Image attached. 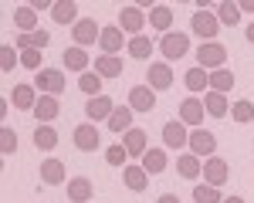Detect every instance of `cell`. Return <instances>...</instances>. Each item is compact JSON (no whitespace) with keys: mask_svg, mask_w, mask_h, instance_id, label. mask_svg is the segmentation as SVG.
I'll use <instances>...</instances> for the list:
<instances>
[{"mask_svg":"<svg viewBox=\"0 0 254 203\" xmlns=\"http://www.w3.org/2000/svg\"><path fill=\"white\" fill-rule=\"evenodd\" d=\"M92 180H85V176H75V180H68V200L71 203H88L92 200Z\"/></svg>","mask_w":254,"mask_h":203,"instance_id":"ac0fdd59","label":"cell"},{"mask_svg":"<svg viewBox=\"0 0 254 203\" xmlns=\"http://www.w3.org/2000/svg\"><path fill=\"white\" fill-rule=\"evenodd\" d=\"M112 112H116V102L109 99V95H98V99H88V102H85V115H88L92 122L112 119Z\"/></svg>","mask_w":254,"mask_h":203,"instance_id":"7c38bea8","label":"cell"},{"mask_svg":"<svg viewBox=\"0 0 254 203\" xmlns=\"http://www.w3.org/2000/svg\"><path fill=\"white\" fill-rule=\"evenodd\" d=\"M78 88L88 95V99H98V92H102V75H95V71H85L78 78Z\"/></svg>","mask_w":254,"mask_h":203,"instance_id":"d590c367","label":"cell"},{"mask_svg":"<svg viewBox=\"0 0 254 203\" xmlns=\"http://www.w3.org/2000/svg\"><path fill=\"white\" fill-rule=\"evenodd\" d=\"M41 183L61 186V183H64V162L61 159H44L41 162Z\"/></svg>","mask_w":254,"mask_h":203,"instance_id":"e0dca14e","label":"cell"},{"mask_svg":"<svg viewBox=\"0 0 254 203\" xmlns=\"http://www.w3.org/2000/svg\"><path fill=\"white\" fill-rule=\"evenodd\" d=\"M31 7H34V10H51V7H55V3H48V0H34V3H31Z\"/></svg>","mask_w":254,"mask_h":203,"instance_id":"ee69618b","label":"cell"},{"mask_svg":"<svg viewBox=\"0 0 254 203\" xmlns=\"http://www.w3.org/2000/svg\"><path fill=\"white\" fill-rule=\"evenodd\" d=\"M14 24H17V31H24V34L38 31V27H34V24H38V10H34L31 3H24V7H17V10H14Z\"/></svg>","mask_w":254,"mask_h":203,"instance_id":"4316f807","label":"cell"},{"mask_svg":"<svg viewBox=\"0 0 254 203\" xmlns=\"http://www.w3.org/2000/svg\"><path fill=\"white\" fill-rule=\"evenodd\" d=\"M231 115H234L237 122H251L254 119V102H248V99L234 102V105H231Z\"/></svg>","mask_w":254,"mask_h":203,"instance_id":"ab89813d","label":"cell"},{"mask_svg":"<svg viewBox=\"0 0 254 203\" xmlns=\"http://www.w3.org/2000/svg\"><path fill=\"white\" fill-rule=\"evenodd\" d=\"M203 108H207V115H210V119H224V115L231 112V105H227V95H220V92H207V99H203Z\"/></svg>","mask_w":254,"mask_h":203,"instance_id":"484cf974","label":"cell"},{"mask_svg":"<svg viewBox=\"0 0 254 203\" xmlns=\"http://www.w3.org/2000/svg\"><path fill=\"white\" fill-rule=\"evenodd\" d=\"M248 41H251V44H254V20H251V24H248Z\"/></svg>","mask_w":254,"mask_h":203,"instance_id":"7dc6e473","label":"cell"},{"mask_svg":"<svg viewBox=\"0 0 254 203\" xmlns=\"http://www.w3.org/2000/svg\"><path fill=\"white\" fill-rule=\"evenodd\" d=\"M176 173H180L183 180H196V176H203V162H200V156L187 152V156L176 159Z\"/></svg>","mask_w":254,"mask_h":203,"instance_id":"d6986e66","label":"cell"},{"mask_svg":"<svg viewBox=\"0 0 254 203\" xmlns=\"http://www.w3.org/2000/svg\"><path fill=\"white\" fill-rule=\"evenodd\" d=\"M214 149H217V139H214V132H207V129H193L190 132V152L193 156H214Z\"/></svg>","mask_w":254,"mask_h":203,"instance_id":"8fae6325","label":"cell"},{"mask_svg":"<svg viewBox=\"0 0 254 203\" xmlns=\"http://www.w3.org/2000/svg\"><path fill=\"white\" fill-rule=\"evenodd\" d=\"M0 149H3V156L17 152V132H14V129H7V125H3V132H0Z\"/></svg>","mask_w":254,"mask_h":203,"instance_id":"60d3db41","label":"cell"},{"mask_svg":"<svg viewBox=\"0 0 254 203\" xmlns=\"http://www.w3.org/2000/svg\"><path fill=\"white\" fill-rule=\"evenodd\" d=\"M20 64H24V68H31V71H41V51H38V48L20 51Z\"/></svg>","mask_w":254,"mask_h":203,"instance_id":"7bdbcfd3","label":"cell"},{"mask_svg":"<svg viewBox=\"0 0 254 203\" xmlns=\"http://www.w3.org/2000/svg\"><path fill=\"white\" fill-rule=\"evenodd\" d=\"M17 48H10V44H3V48H0V68H3V71H10V68H17Z\"/></svg>","mask_w":254,"mask_h":203,"instance_id":"b9f144b4","label":"cell"},{"mask_svg":"<svg viewBox=\"0 0 254 203\" xmlns=\"http://www.w3.org/2000/svg\"><path fill=\"white\" fill-rule=\"evenodd\" d=\"M71 139H75V146H78L81 152H95L98 142H102V136H98V129L92 125V122H85V125H75Z\"/></svg>","mask_w":254,"mask_h":203,"instance_id":"9c48e42d","label":"cell"},{"mask_svg":"<svg viewBox=\"0 0 254 203\" xmlns=\"http://www.w3.org/2000/svg\"><path fill=\"white\" fill-rule=\"evenodd\" d=\"M105 159L112 162V166H122V169H126V166H129V152H126V146H122V142H116V146H109V149H105Z\"/></svg>","mask_w":254,"mask_h":203,"instance_id":"f35d334b","label":"cell"},{"mask_svg":"<svg viewBox=\"0 0 254 203\" xmlns=\"http://www.w3.org/2000/svg\"><path fill=\"white\" fill-rule=\"evenodd\" d=\"M217 20H220V24H231V27H237V20H241V3H234V0L217 3Z\"/></svg>","mask_w":254,"mask_h":203,"instance_id":"1f68e13d","label":"cell"},{"mask_svg":"<svg viewBox=\"0 0 254 203\" xmlns=\"http://www.w3.org/2000/svg\"><path fill=\"white\" fill-rule=\"evenodd\" d=\"M129 108H132V112H153V108H156V92H153L149 85L129 88Z\"/></svg>","mask_w":254,"mask_h":203,"instance_id":"ba28073f","label":"cell"},{"mask_svg":"<svg viewBox=\"0 0 254 203\" xmlns=\"http://www.w3.org/2000/svg\"><path fill=\"white\" fill-rule=\"evenodd\" d=\"M38 99L41 95H34V85H14V88H10V102H14L17 108H31V112H34Z\"/></svg>","mask_w":254,"mask_h":203,"instance_id":"ffe728a7","label":"cell"},{"mask_svg":"<svg viewBox=\"0 0 254 203\" xmlns=\"http://www.w3.org/2000/svg\"><path fill=\"white\" fill-rule=\"evenodd\" d=\"M159 51H163L170 61H180L187 51H190V38H187V34H173V31H170V34H163V41H159Z\"/></svg>","mask_w":254,"mask_h":203,"instance_id":"8992f818","label":"cell"},{"mask_svg":"<svg viewBox=\"0 0 254 203\" xmlns=\"http://www.w3.org/2000/svg\"><path fill=\"white\" fill-rule=\"evenodd\" d=\"M129 122H132V108H129V105H116V112H112V119H109V129L126 136V132L132 129Z\"/></svg>","mask_w":254,"mask_h":203,"instance_id":"f1b7e54d","label":"cell"},{"mask_svg":"<svg viewBox=\"0 0 254 203\" xmlns=\"http://www.w3.org/2000/svg\"><path fill=\"white\" fill-rule=\"evenodd\" d=\"M119 27L129 31V34H139L142 31V10L139 7H122L119 10Z\"/></svg>","mask_w":254,"mask_h":203,"instance_id":"cb8c5ba5","label":"cell"},{"mask_svg":"<svg viewBox=\"0 0 254 203\" xmlns=\"http://www.w3.org/2000/svg\"><path fill=\"white\" fill-rule=\"evenodd\" d=\"M142 169H146L149 176H159V173L166 169V152H163V149H149V152L142 156Z\"/></svg>","mask_w":254,"mask_h":203,"instance_id":"4dcf8cb0","label":"cell"},{"mask_svg":"<svg viewBox=\"0 0 254 203\" xmlns=\"http://www.w3.org/2000/svg\"><path fill=\"white\" fill-rule=\"evenodd\" d=\"M75 14H78L75 0H55V7H51V20L55 24H78Z\"/></svg>","mask_w":254,"mask_h":203,"instance_id":"603a6c76","label":"cell"},{"mask_svg":"<svg viewBox=\"0 0 254 203\" xmlns=\"http://www.w3.org/2000/svg\"><path fill=\"white\" fill-rule=\"evenodd\" d=\"M183 81H187L190 92H203V88H210V71H203V68H190V71L183 75Z\"/></svg>","mask_w":254,"mask_h":203,"instance_id":"d6a6232c","label":"cell"},{"mask_svg":"<svg viewBox=\"0 0 254 203\" xmlns=\"http://www.w3.org/2000/svg\"><path fill=\"white\" fill-rule=\"evenodd\" d=\"M51 44V34L48 31H31V34H17V48L20 51H27V48H48Z\"/></svg>","mask_w":254,"mask_h":203,"instance_id":"f546056e","label":"cell"},{"mask_svg":"<svg viewBox=\"0 0 254 203\" xmlns=\"http://www.w3.org/2000/svg\"><path fill=\"white\" fill-rule=\"evenodd\" d=\"M129 54H132V58H149V54H153V41L146 38V34H136V38L129 41Z\"/></svg>","mask_w":254,"mask_h":203,"instance_id":"8d00e7d4","label":"cell"},{"mask_svg":"<svg viewBox=\"0 0 254 203\" xmlns=\"http://www.w3.org/2000/svg\"><path fill=\"white\" fill-rule=\"evenodd\" d=\"M210 88H214V92H220V95H227V92L234 88V71H227V68L210 71Z\"/></svg>","mask_w":254,"mask_h":203,"instance_id":"836d02e7","label":"cell"},{"mask_svg":"<svg viewBox=\"0 0 254 203\" xmlns=\"http://www.w3.org/2000/svg\"><path fill=\"white\" fill-rule=\"evenodd\" d=\"M224 203H244L241 197H224Z\"/></svg>","mask_w":254,"mask_h":203,"instance_id":"c3c4849f","label":"cell"},{"mask_svg":"<svg viewBox=\"0 0 254 203\" xmlns=\"http://www.w3.org/2000/svg\"><path fill=\"white\" fill-rule=\"evenodd\" d=\"M193 200H196V203H224V197H220V190H217V186H207V183H196V190H193Z\"/></svg>","mask_w":254,"mask_h":203,"instance_id":"74e56055","label":"cell"},{"mask_svg":"<svg viewBox=\"0 0 254 203\" xmlns=\"http://www.w3.org/2000/svg\"><path fill=\"white\" fill-rule=\"evenodd\" d=\"M224 61H227V48L220 41H203L196 48V68H203V71H220Z\"/></svg>","mask_w":254,"mask_h":203,"instance_id":"6da1fadb","label":"cell"},{"mask_svg":"<svg viewBox=\"0 0 254 203\" xmlns=\"http://www.w3.org/2000/svg\"><path fill=\"white\" fill-rule=\"evenodd\" d=\"M203 119H207V108H203L200 99H183L180 102V122H183L187 129H200Z\"/></svg>","mask_w":254,"mask_h":203,"instance_id":"277c9868","label":"cell"},{"mask_svg":"<svg viewBox=\"0 0 254 203\" xmlns=\"http://www.w3.org/2000/svg\"><path fill=\"white\" fill-rule=\"evenodd\" d=\"M156 203H180V197H173V193H163V197H156Z\"/></svg>","mask_w":254,"mask_h":203,"instance_id":"f6af8a7d","label":"cell"},{"mask_svg":"<svg viewBox=\"0 0 254 203\" xmlns=\"http://www.w3.org/2000/svg\"><path fill=\"white\" fill-rule=\"evenodd\" d=\"M227 176H231V166L220 159V156H210V159L203 162V183L207 186H224Z\"/></svg>","mask_w":254,"mask_h":203,"instance_id":"52a82bcc","label":"cell"},{"mask_svg":"<svg viewBox=\"0 0 254 203\" xmlns=\"http://www.w3.org/2000/svg\"><path fill=\"white\" fill-rule=\"evenodd\" d=\"M149 24H153L156 31H166V34H170V24H173V7L156 3V7L149 10Z\"/></svg>","mask_w":254,"mask_h":203,"instance_id":"83f0119b","label":"cell"},{"mask_svg":"<svg viewBox=\"0 0 254 203\" xmlns=\"http://www.w3.org/2000/svg\"><path fill=\"white\" fill-rule=\"evenodd\" d=\"M71 38H75L78 48H85V44H95V41L102 38V31H98V24L92 17H81L78 24H75V31H71Z\"/></svg>","mask_w":254,"mask_h":203,"instance_id":"4fadbf2b","label":"cell"},{"mask_svg":"<svg viewBox=\"0 0 254 203\" xmlns=\"http://www.w3.org/2000/svg\"><path fill=\"white\" fill-rule=\"evenodd\" d=\"M98 44H102V51H105V54H116L119 48L126 44L122 27H102V38H98Z\"/></svg>","mask_w":254,"mask_h":203,"instance_id":"d4e9b609","label":"cell"},{"mask_svg":"<svg viewBox=\"0 0 254 203\" xmlns=\"http://www.w3.org/2000/svg\"><path fill=\"white\" fill-rule=\"evenodd\" d=\"M58 112H61V105L55 95H41L38 105H34V119H41V125H48L51 119H58Z\"/></svg>","mask_w":254,"mask_h":203,"instance_id":"2e32d148","label":"cell"},{"mask_svg":"<svg viewBox=\"0 0 254 203\" xmlns=\"http://www.w3.org/2000/svg\"><path fill=\"white\" fill-rule=\"evenodd\" d=\"M146 85H149L153 92H166V88L173 85V68L163 64V61L149 64V68H146Z\"/></svg>","mask_w":254,"mask_h":203,"instance_id":"5b68a950","label":"cell"},{"mask_svg":"<svg viewBox=\"0 0 254 203\" xmlns=\"http://www.w3.org/2000/svg\"><path fill=\"white\" fill-rule=\"evenodd\" d=\"M146 132H142V129H129V132H126V136H122V146H126V152H129V156H146V152H149V146H146Z\"/></svg>","mask_w":254,"mask_h":203,"instance_id":"9a60e30c","label":"cell"},{"mask_svg":"<svg viewBox=\"0 0 254 203\" xmlns=\"http://www.w3.org/2000/svg\"><path fill=\"white\" fill-rule=\"evenodd\" d=\"M34 146L44 149V152L55 149V146H58V132H55L51 125H38V129H34Z\"/></svg>","mask_w":254,"mask_h":203,"instance_id":"e575fe53","label":"cell"},{"mask_svg":"<svg viewBox=\"0 0 254 203\" xmlns=\"http://www.w3.org/2000/svg\"><path fill=\"white\" fill-rule=\"evenodd\" d=\"M163 142H166V149H183V146H190V132H187V125L176 119V122H166L163 125Z\"/></svg>","mask_w":254,"mask_h":203,"instance_id":"30bf717a","label":"cell"},{"mask_svg":"<svg viewBox=\"0 0 254 203\" xmlns=\"http://www.w3.org/2000/svg\"><path fill=\"white\" fill-rule=\"evenodd\" d=\"M190 27H193L196 38L214 41V38H217V31H220V20H217V14H210V10H196L193 20H190Z\"/></svg>","mask_w":254,"mask_h":203,"instance_id":"3957f363","label":"cell"},{"mask_svg":"<svg viewBox=\"0 0 254 203\" xmlns=\"http://www.w3.org/2000/svg\"><path fill=\"white\" fill-rule=\"evenodd\" d=\"M122 58L119 54H102V58L95 61V75H102V78H119L122 75Z\"/></svg>","mask_w":254,"mask_h":203,"instance_id":"7402d4cb","label":"cell"},{"mask_svg":"<svg viewBox=\"0 0 254 203\" xmlns=\"http://www.w3.org/2000/svg\"><path fill=\"white\" fill-rule=\"evenodd\" d=\"M61 61H64V68H68V71H78V75H85V68H88V54H85V48H78V44L64 48Z\"/></svg>","mask_w":254,"mask_h":203,"instance_id":"5bb4252c","label":"cell"},{"mask_svg":"<svg viewBox=\"0 0 254 203\" xmlns=\"http://www.w3.org/2000/svg\"><path fill=\"white\" fill-rule=\"evenodd\" d=\"M34 88H41L44 95H55L58 99L61 92H64V75H61L58 68H41L38 75H34Z\"/></svg>","mask_w":254,"mask_h":203,"instance_id":"7a4b0ae2","label":"cell"},{"mask_svg":"<svg viewBox=\"0 0 254 203\" xmlns=\"http://www.w3.org/2000/svg\"><path fill=\"white\" fill-rule=\"evenodd\" d=\"M122 183H126L132 193H142L146 183H149V173H146L142 166H126V169H122Z\"/></svg>","mask_w":254,"mask_h":203,"instance_id":"44dd1931","label":"cell"},{"mask_svg":"<svg viewBox=\"0 0 254 203\" xmlns=\"http://www.w3.org/2000/svg\"><path fill=\"white\" fill-rule=\"evenodd\" d=\"M241 10H248V14H254V0H241Z\"/></svg>","mask_w":254,"mask_h":203,"instance_id":"bcb514c9","label":"cell"}]
</instances>
